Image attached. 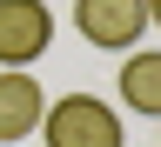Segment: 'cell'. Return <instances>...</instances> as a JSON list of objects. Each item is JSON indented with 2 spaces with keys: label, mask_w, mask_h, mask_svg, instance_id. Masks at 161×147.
<instances>
[{
  "label": "cell",
  "mask_w": 161,
  "mask_h": 147,
  "mask_svg": "<svg viewBox=\"0 0 161 147\" xmlns=\"http://www.w3.org/2000/svg\"><path fill=\"white\" fill-rule=\"evenodd\" d=\"M40 114H47V94H40V80L27 67H7L0 74V147L40 134Z\"/></svg>",
  "instance_id": "4"
},
{
  "label": "cell",
  "mask_w": 161,
  "mask_h": 147,
  "mask_svg": "<svg viewBox=\"0 0 161 147\" xmlns=\"http://www.w3.org/2000/svg\"><path fill=\"white\" fill-rule=\"evenodd\" d=\"M40 140L47 147H121L128 127L101 94H60L47 114H40Z\"/></svg>",
  "instance_id": "1"
},
{
  "label": "cell",
  "mask_w": 161,
  "mask_h": 147,
  "mask_svg": "<svg viewBox=\"0 0 161 147\" xmlns=\"http://www.w3.org/2000/svg\"><path fill=\"white\" fill-rule=\"evenodd\" d=\"M74 27L101 54H134L141 27H148V0H74Z\"/></svg>",
  "instance_id": "2"
},
{
  "label": "cell",
  "mask_w": 161,
  "mask_h": 147,
  "mask_svg": "<svg viewBox=\"0 0 161 147\" xmlns=\"http://www.w3.org/2000/svg\"><path fill=\"white\" fill-rule=\"evenodd\" d=\"M148 27H161V0H148Z\"/></svg>",
  "instance_id": "6"
},
{
  "label": "cell",
  "mask_w": 161,
  "mask_h": 147,
  "mask_svg": "<svg viewBox=\"0 0 161 147\" xmlns=\"http://www.w3.org/2000/svg\"><path fill=\"white\" fill-rule=\"evenodd\" d=\"M54 47L47 0H0V67H34Z\"/></svg>",
  "instance_id": "3"
},
{
  "label": "cell",
  "mask_w": 161,
  "mask_h": 147,
  "mask_svg": "<svg viewBox=\"0 0 161 147\" xmlns=\"http://www.w3.org/2000/svg\"><path fill=\"white\" fill-rule=\"evenodd\" d=\"M121 107L141 120H161V54H128L121 60Z\"/></svg>",
  "instance_id": "5"
}]
</instances>
